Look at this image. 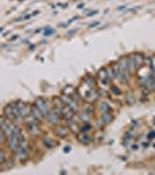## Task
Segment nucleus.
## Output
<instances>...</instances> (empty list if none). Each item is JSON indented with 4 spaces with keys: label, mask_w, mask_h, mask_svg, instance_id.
Wrapping results in <instances>:
<instances>
[{
    "label": "nucleus",
    "mask_w": 155,
    "mask_h": 175,
    "mask_svg": "<svg viewBox=\"0 0 155 175\" xmlns=\"http://www.w3.org/2000/svg\"><path fill=\"white\" fill-rule=\"evenodd\" d=\"M103 120L106 122V124H109L110 122H112V116H110L109 112H107V113H103Z\"/></svg>",
    "instance_id": "nucleus-14"
},
{
    "label": "nucleus",
    "mask_w": 155,
    "mask_h": 175,
    "mask_svg": "<svg viewBox=\"0 0 155 175\" xmlns=\"http://www.w3.org/2000/svg\"><path fill=\"white\" fill-rule=\"evenodd\" d=\"M89 140H90V138L87 137V135H80L79 137V141L80 142H89Z\"/></svg>",
    "instance_id": "nucleus-16"
},
{
    "label": "nucleus",
    "mask_w": 155,
    "mask_h": 175,
    "mask_svg": "<svg viewBox=\"0 0 155 175\" xmlns=\"http://www.w3.org/2000/svg\"><path fill=\"white\" fill-rule=\"evenodd\" d=\"M90 112H87V111H85L84 113H80L79 115V118L82 119V120H84V122H87L89 119H90V115H89Z\"/></svg>",
    "instance_id": "nucleus-11"
},
{
    "label": "nucleus",
    "mask_w": 155,
    "mask_h": 175,
    "mask_svg": "<svg viewBox=\"0 0 155 175\" xmlns=\"http://www.w3.org/2000/svg\"><path fill=\"white\" fill-rule=\"evenodd\" d=\"M70 128H71L74 132H75V131H77V130H78V125H77V122H75V124H74L72 122H70Z\"/></svg>",
    "instance_id": "nucleus-17"
},
{
    "label": "nucleus",
    "mask_w": 155,
    "mask_h": 175,
    "mask_svg": "<svg viewBox=\"0 0 155 175\" xmlns=\"http://www.w3.org/2000/svg\"><path fill=\"white\" fill-rule=\"evenodd\" d=\"M28 152H29V146L27 144L26 139L21 140V145H20V148L17 150V152L15 153L17 157L19 159H25V158L28 155Z\"/></svg>",
    "instance_id": "nucleus-1"
},
{
    "label": "nucleus",
    "mask_w": 155,
    "mask_h": 175,
    "mask_svg": "<svg viewBox=\"0 0 155 175\" xmlns=\"http://www.w3.org/2000/svg\"><path fill=\"white\" fill-rule=\"evenodd\" d=\"M45 145L47 146V147H52V146H54V140H52V139H49V138H48V139H45Z\"/></svg>",
    "instance_id": "nucleus-15"
},
{
    "label": "nucleus",
    "mask_w": 155,
    "mask_h": 175,
    "mask_svg": "<svg viewBox=\"0 0 155 175\" xmlns=\"http://www.w3.org/2000/svg\"><path fill=\"white\" fill-rule=\"evenodd\" d=\"M106 72H107V77H109L110 80H113L114 78V70H113V68H107L106 69Z\"/></svg>",
    "instance_id": "nucleus-12"
},
{
    "label": "nucleus",
    "mask_w": 155,
    "mask_h": 175,
    "mask_svg": "<svg viewBox=\"0 0 155 175\" xmlns=\"http://www.w3.org/2000/svg\"><path fill=\"white\" fill-rule=\"evenodd\" d=\"M99 77H100V80H104V82H106V78H109V77H107L106 69H103L99 71Z\"/></svg>",
    "instance_id": "nucleus-10"
},
{
    "label": "nucleus",
    "mask_w": 155,
    "mask_h": 175,
    "mask_svg": "<svg viewBox=\"0 0 155 175\" xmlns=\"http://www.w3.org/2000/svg\"><path fill=\"white\" fill-rule=\"evenodd\" d=\"M30 115L33 116V118H34L35 120H39V122L42 120L43 117H45L43 116V113L41 112V110L36 106V105H33V106H32V112H30Z\"/></svg>",
    "instance_id": "nucleus-5"
},
{
    "label": "nucleus",
    "mask_w": 155,
    "mask_h": 175,
    "mask_svg": "<svg viewBox=\"0 0 155 175\" xmlns=\"http://www.w3.org/2000/svg\"><path fill=\"white\" fill-rule=\"evenodd\" d=\"M8 145H10V148L12 150L13 153H17V150L20 148V145H21V139H19L17 137L13 135L11 139L8 140Z\"/></svg>",
    "instance_id": "nucleus-3"
},
{
    "label": "nucleus",
    "mask_w": 155,
    "mask_h": 175,
    "mask_svg": "<svg viewBox=\"0 0 155 175\" xmlns=\"http://www.w3.org/2000/svg\"><path fill=\"white\" fill-rule=\"evenodd\" d=\"M100 109L103 111V113H107L110 111V105L106 103V102H103L102 104H100Z\"/></svg>",
    "instance_id": "nucleus-8"
},
{
    "label": "nucleus",
    "mask_w": 155,
    "mask_h": 175,
    "mask_svg": "<svg viewBox=\"0 0 155 175\" xmlns=\"http://www.w3.org/2000/svg\"><path fill=\"white\" fill-rule=\"evenodd\" d=\"M98 13V11H95V12H90L89 13V15H93V14H97Z\"/></svg>",
    "instance_id": "nucleus-21"
},
{
    "label": "nucleus",
    "mask_w": 155,
    "mask_h": 175,
    "mask_svg": "<svg viewBox=\"0 0 155 175\" xmlns=\"http://www.w3.org/2000/svg\"><path fill=\"white\" fill-rule=\"evenodd\" d=\"M56 134H57L58 137H65V134H67V130L64 127H60L56 131Z\"/></svg>",
    "instance_id": "nucleus-13"
},
{
    "label": "nucleus",
    "mask_w": 155,
    "mask_h": 175,
    "mask_svg": "<svg viewBox=\"0 0 155 175\" xmlns=\"http://www.w3.org/2000/svg\"><path fill=\"white\" fill-rule=\"evenodd\" d=\"M6 161H7V160H6L5 151H4V150H1V151H0V165H1V166H4V163H5Z\"/></svg>",
    "instance_id": "nucleus-9"
},
{
    "label": "nucleus",
    "mask_w": 155,
    "mask_h": 175,
    "mask_svg": "<svg viewBox=\"0 0 155 175\" xmlns=\"http://www.w3.org/2000/svg\"><path fill=\"white\" fill-rule=\"evenodd\" d=\"M17 37H19V36H17V35H13V36H12L11 37V40L10 41H15L17 39Z\"/></svg>",
    "instance_id": "nucleus-19"
},
{
    "label": "nucleus",
    "mask_w": 155,
    "mask_h": 175,
    "mask_svg": "<svg viewBox=\"0 0 155 175\" xmlns=\"http://www.w3.org/2000/svg\"><path fill=\"white\" fill-rule=\"evenodd\" d=\"M19 110H20V115H21V117L25 118V117H27L28 115H30L32 107L28 106L27 104L22 103V102H20V103H19Z\"/></svg>",
    "instance_id": "nucleus-4"
},
{
    "label": "nucleus",
    "mask_w": 155,
    "mask_h": 175,
    "mask_svg": "<svg viewBox=\"0 0 155 175\" xmlns=\"http://www.w3.org/2000/svg\"><path fill=\"white\" fill-rule=\"evenodd\" d=\"M133 60H134V64H135V68H139L142 65V62H144V58H142V55L140 54H135L132 56Z\"/></svg>",
    "instance_id": "nucleus-7"
},
{
    "label": "nucleus",
    "mask_w": 155,
    "mask_h": 175,
    "mask_svg": "<svg viewBox=\"0 0 155 175\" xmlns=\"http://www.w3.org/2000/svg\"><path fill=\"white\" fill-rule=\"evenodd\" d=\"M48 118H49V120H50L52 124H57L58 120H60V115H58L57 111H50Z\"/></svg>",
    "instance_id": "nucleus-6"
},
{
    "label": "nucleus",
    "mask_w": 155,
    "mask_h": 175,
    "mask_svg": "<svg viewBox=\"0 0 155 175\" xmlns=\"http://www.w3.org/2000/svg\"><path fill=\"white\" fill-rule=\"evenodd\" d=\"M35 105L40 109L41 112L43 113V116L45 117L49 116V113H50V109H49V105H48V103H47L45 99H42V98L37 99V100H36V104Z\"/></svg>",
    "instance_id": "nucleus-2"
},
{
    "label": "nucleus",
    "mask_w": 155,
    "mask_h": 175,
    "mask_svg": "<svg viewBox=\"0 0 155 175\" xmlns=\"http://www.w3.org/2000/svg\"><path fill=\"white\" fill-rule=\"evenodd\" d=\"M52 33H54V29H50V30H48V32L46 30V33H45V34H46V35H50Z\"/></svg>",
    "instance_id": "nucleus-18"
},
{
    "label": "nucleus",
    "mask_w": 155,
    "mask_h": 175,
    "mask_svg": "<svg viewBox=\"0 0 155 175\" xmlns=\"http://www.w3.org/2000/svg\"><path fill=\"white\" fill-rule=\"evenodd\" d=\"M30 17H32V15H27V17H25V19H26V20H28V19H30Z\"/></svg>",
    "instance_id": "nucleus-22"
},
{
    "label": "nucleus",
    "mask_w": 155,
    "mask_h": 175,
    "mask_svg": "<svg viewBox=\"0 0 155 175\" xmlns=\"http://www.w3.org/2000/svg\"><path fill=\"white\" fill-rule=\"evenodd\" d=\"M99 25V22H95V23H91L90 25V27H96V26H98Z\"/></svg>",
    "instance_id": "nucleus-20"
}]
</instances>
